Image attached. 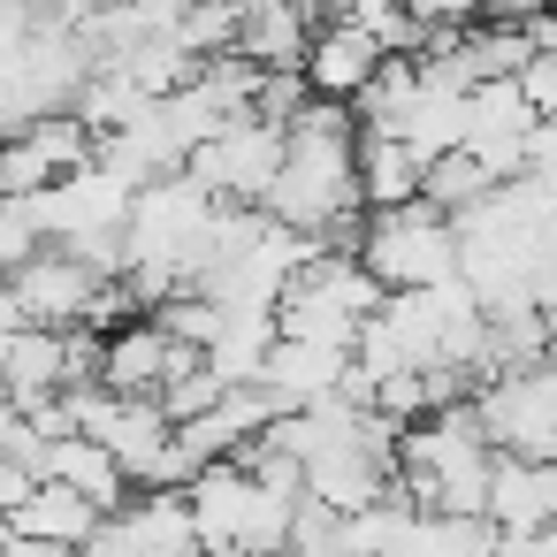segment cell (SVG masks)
I'll use <instances>...</instances> for the list:
<instances>
[{
  "instance_id": "6da1fadb",
  "label": "cell",
  "mask_w": 557,
  "mask_h": 557,
  "mask_svg": "<svg viewBox=\"0 0 557 557\" xmlns=\"http://www.w3.org/2000/svg\"><path fill=\"white\" fill-rule=\"evenodd\" d=\"M359 260L374 268L382 290H428V283L458 275L450 214H435L420 191L397 199V207H367V245H359Z\"/></svg>"
},
{
  "instance_id": "7a4b0ae2",
  "label": "cell",
  "mask_w": 557,
  "mask_h": 557,
  "mask_svg": "<svg viewBox=\"0 0 557 557\" xmlns=\"http://www.w3.org/2000/svg\"><path fill=\"white\" fill-rule=\"evenodd\" d=\"M542 115L527 108V92H519V77H488V85H473L466 92V153H481L488 169H496V184L504 176H519L527 169V131H534Z\"/></svg>"
},
{
  "instance_id": "3957f363",
  "label": "cell",
  "mask_w": 557,
  "mask_h": 557,
  "mask_svg": "<svg viewBox=\"0 0 557 557\" xmlns=\"http://www.w3.org/2000/svg\"><path fill=\"white\" fill-rule=\"evenodd\" d=\"M92 268L70 252V245H39L32 260H16L9 268V290H16V306H24V321H47V329H70L77 313H85V298H92Z\"/></svg>"
},
{
  "instance_id": "277c9868",
  "label": "cell",
  "mask_w": 557,
  "mask_h": 557,
  "mask_svg": "<svg viewBox=\"0 0 557 557\" xmlns=\"http://www.w3.org/2000/svg\"><path fill=\"white\" fill-rule=\"evenodd\" d=\"M191 359H199V344H176V336H161L153 321H123V329H108V344H100V389H115V397H153L161 374H176V367H191Z\"/></svg>"
},
{
  "instance_id": "5b68a950",
  "label": "cell",
  "mask_w": 557,
  "mask_h": 557,
  "mask_svg": "<svg viewBox=\"0 0 557 557\" xmlns=\"http://www.w3.org/2000/svg\"><path fill=\"white\" fill-rule=\"evenodd\" d=\"M382 62V47L351 24V16H321L313 24V39H306V85L321 92V100H351L359 85H367V70Z\"/></svg>"
},
{
  "instance_id": "8992f818",
  "label": "cell",
  "mask_w": 557,
  "mask_h": 557,
  "mask_svg": "<svg viewBox=\"0 0 557 557\" xmlns=\"http://www.w3.org/2000/svg\"><path fill=\"white\" fill-rule=\"evenodd\" d=\"M351 367V344H306V336H275L260 359V389L275 405H313L321 389H336Z\"/></svg>"
},
{
  "instance_id": "52a82bcc",
  "label": "cell",
  "mask_w": 557,
  "mask_h": 557,
  "mask_svg": "<svg viewBox=\"0 0 557 557\" xmlns=\"http://www.w3.org/2000/svg\"><path fill=\"white\" fill-rule=\"evenodd\" d=\"M108 511H92L70 481H54V473H39L16 504H9V534H39V542H62V549H77L92 527H100Z\"/></svg>"
},
{
  "instance_id": "ba28073f",
  "label": "cell",
  "mask_w": 557,
  "mask_h": 557,
  "mask_svg": "<svg viewBox=\"0 0 557 557\" xmlns=\"http://www.w3.org/2000/svg\"><path fill=\"white\" fill-rule=\"evenodd\" d=\"M351 176H359V207H397L420 191V161L405 153V138L389 123H359L351 138Z\"/></svg>"
},
{
  "instance_id": "9c48e42d",
  "label": "cell",
  "mask_w": 557,
  "mask_h": 557,
  "mask_svg": "<svg viewBox=\"0 0 557 557\" xmlns=\"http://www.w3.org/2000/svg\"><path fill=\"white\" fill-rule=\"evenodd\" d=\"M39 473L70 481L92 511H123V504H131V473H123V466H115V450H108V443H92V435H54Z\"/></svg>"
},
{
  "instance_id": "30bf717a",
  "label": "cell",
  "mask_w": 557,
  "mask_h": 557,
  "mask_svg": "<svg viewBox=\"0 0 557 557\" xmlns=\"http://www.w3.org/2000/svg\"><path fill=\"white\" fill-rule=\"evenodd\" d=\"M313 39V16L298 0H245L237 9V54H252L260 70H298Z\"/></svg>"
},
{
  "instance_id": "8fae6325",
  "label": "cell",
  "mask_w": 557,
  "mask_h": 557,
  "mask_svg": "<svg viewBox=\"0 0 557 557\" xmlns=\"http://www.w3.org/2000/svg\"><path fill=\"white\" fill-rule=\"evenodd\" d=\"M92 443H108L115 450V466L131 473V488L146 481V466L161 458V443H169V412L153 405V397H115L108 389V412H100V428H92Z\"/></svg>"
},
{
  "instance_id": "7c38bea8",
  "label": "cell",
  "mask_w": 557,
  "mask_h": 557,
  "mask_svg": "<svg viewBox=\"0 0 557 557\" xmlns=\"http://www.w3.org/2000/svg\"><path fill=\"white\" fill-rule=\"evenodd\" d=\"M275 344V306H222V329L207 336V367L214 382H260V359Z\"/></svg>"
},
{
  "instance_id": "4fadbf2b",
  "label": "cell",
  "mask_w": 557,
  "mask_h": 557,
  "mask_svg": "<svg viewBox=\"0 0 557 557\" xmlns=\"http://www.w3.org/2000/svg\"><path fill=\"white\" fill-rule=\"evenodd\" d=\"M0 389H9L16 405H32L47 389H70V374H62V329L24 321L9 344H0Z\"/></svg>"
},
{
  "instance_id": "5bb4252c",
  "label": "cell",
  "mask_w": 557,
  "mask_h": 557,
  "mask_svg": "<svg viewBox=\"0 0 557 557\" xmlns=\"http://www.w3.org/2000/svg\"><path fill=\"white\" fill-rule=\"evenodd\" d=\"M382 488H389V466H382V458H367L359 443H329V450H313V458H306V496H321V504H336V511L374 504Z\"/></svg>"
},
{
  "instance_id": "9a60e30c",
  "label": "cell",
  "mask_w": 557,
  "mask_h": 557,
  "mask_svg": "<svg viewBox=\"0 0 557 557\" xmlns=\"http://www.w3.org/2000/svg\"><path fill=\"white\" fill-rule=\"evenodd\" d=\"M389 131L405 138L412 161H435V153H450V146L466 138V92H435V85H420L412 108H405Z\"/></svg>"
},
{
  "instance_id": "2e32d148",
  "label": "cell",
  "mask_w": 557,
  "mask_h": 557,
  "mask_svg": "<svg viewBox=\"0 0 557 557\" xmlns=\"http://www.w3.org/2000/svg\"><path fill=\"white\" fill-rule=\"evenodd\" d=\"M488 191H496V169H488L481 153H466V146L420 161V199H428L435 214H458V207H473V199H488Z\"/></svg>"
},
{
  "instance_id": "e0dca14e",
  "label": "cell",
  "mask_w": 557,
  "mask_h": 557,
  "mask_svg": "<svg viewBox=\"0 0 557 557\" xmlns=\"http://www.w3.org/2000/svg\"><path fill=\"white\" fill-rule=\"evenodd\" d=\"M115 519H123V527H131V542H138V549H153V557L191 542V504H184V488H138Z\"/></svg>"
},
{
  "instance_id": "ac0fdd59",
  "label": "cell",
  "mask_w": 557,
  "mask_h": 557,
  "mask_svg": "<svg viewBox=\"0 0 557 557\" xmlns=\"http://www.w3.org/2000/svg\"><path fill=\"white\" fill-rule=\"evenodd\" d=\"M108 62H115V70H123V77L146 92V100H161V92L191 85V70H199V62H191V54H184L169 32H146L138 47H123V54H108Z\"/></svg>"
},
{
  "instance_id": "d6986e66",
  "label": "cell",
  "mask_w": 557,
  "mask_h": 557,
  "mask_svg": "<svg viewBox=\"0 0 557 557\" xmlns=\"http://www.w3.org/2000/svg\"><path fill=\"white\" fill-rule=\"evenodd\" d=\"M412 92H420V62H412V54H382V62L367 70V85L351 92V115H359V123H397V115L412 108Z\"/></svg>"
},
{
  "instance_id": "ffe728a7",
  "label": "cell",
  "mask_w": 557,
  "mask_h": 557,
  "mask_svg": "<svg viewBox=\"0 0 557 557\" xmlns=\"http://www.w3.org/2000/svg\"><path fill=\"white\" fill-rule=\"evenodd\" d=\"M24 138H32V153H39L54 176H70V169H85V161H92V131H85L70 108H47V115H32V123H24Z\"/></svg>"
},
{
  "instance_id": "44dd1931",
  "label": "cell",
  "mask_w": 557,
  "mask_h": 557,
  "mask_svg": "<svg viewBox=\"0 0 557 557\" xmlns=\"http://www.w3.org/2000/svg\"><path fill=\"white\" fill-rule=\"evenodd\" d=\"M146 321H153L161 336H176V344H199V351H207V336L222 329V306H214L207 290H169V298H153V306H146Z\"/></svg>"
},
{
  "instance_id": "7402d4cb",
  "label": "cell",
  "mask_w": 557,
  "mask_h": 557,
  "mask_svg": "<svg viewBox=\"0 0 557 557\" xmlns=\"http://www.w3.org/2000/svg\"><path fill=\"white\" fill-rule=\"evenodd\" d=\"M169 39H176L191 62H207V54L237 47V9H222V0H191V9L169 24Z\"/></svg>"
},
{
  "instance_id": "603a6c76",
  "label": "cell",
  "mask_w": 557,
  "mask_h": 557,
  "mask_svg": "<svg viewBox=\"0 0 557 557\" xmlns=\"http://www.w3.org/2000/svg\"><path fill=\"white\" fill-rule=\"evenodd\" d=\"M214 397H222V382H214V367H207V359H191V367L161 374V389H153V405L169 412V428H176V420H191V412H207Z\"/></svg>"
},
{
  "instance_id": "cb8c5ba5",
  "label": "cell",
  "mask_w": 557,
  "mask_h": 557,
  "mask_svg": "<svg viewBox=\"0 0 557 557\" xmlns=\"http://www.w3.org/2000/svg\"><path fill=\"white\" fill-rule=\"evenodd\" d=\"M367 405H374V412H389V420L405 428V420H420V412H428V374H420V367H382V374L367 382Z\"/></svg>"
},
{
  "instance_id": "d4e9b609",
  "label": "cell",
  "mask_w": 557,
  "mask_h": 557,
  "mask_svg": "<svg viewBox=\"0 0 557 557\" xmlns=\"http://www.w3.org/2000/svg\"><path fill=\"white\" fill-rule=\"evenodd\" d=\"M47 184H54V169L32 153L24 131H9V138H0V199H32V191H47Z\"/></svg>"
},
{
  "instance_id": "484cf974",
  "label": "cell",
  "mask_w": 557,
  "mask_h": 557,
  "mask_svg": "<svg viewBox=\"0 0 557 557\" xmlns=\"http://www.w3.org/2000/svg\"><path fill=\"white\" fill-rule=\"evenodd\" d=\"M306 100H313V85H306V70H260V92H252V115L283 131V123H290V115H298Z\"/></svg>"
},
{
  "instance_id": "4316f807",
  "label": "cell",
  "mask_w": 557,
  "mask_h": 557,
  "mask_svg": "<svg viewBox=\"0 0 557 557\" xmlns=\"http://www.w3.org/2000/svg\"><path fill=\"white\" fill-rule=\"evenodd\" d=\"M405 9L420 24H466V16H481V0H405Z\"/></svg>"
},
{
  "instance_id": "83f0119b",
  "label": "cell",
  "mask_w": 557,
  "mask_h": 557,
  "mask_svg": "<svg viewBox=\"0 0 557 557\" xmlns=\"http://www.w3.org/2000/svg\"><path fill=\"white\" fill-rule=\"evenodd\" d=\"M16 329H24V306H16V290H9V283H0V344H9Z\"/></svg>"
},
{
  "instance_id": "f1b7e54d",
  "label": "cell",
  "mask_w": 557,
  "mask_h": 557,
  "mask_svg": "<svg viewBox=\"0 0 557 557\" xmlns=\"http://www.w3.org/2000/svg\"><path fill=\"white\" fill-rule=\"evenodd\" d=\"M39 9H47V16H62V24H77V16H92V9H100V0H39Z\"/></svg>"
},
{
  "instance_id": "f546056e",
  "label": "cell",
  "mask_w": 557,
  "mask_h": 557,
  "mask_svg": "<svg viewBox=\"0 0 557 557\" xmlns=\"http://www.w3.org/2000/svg\"><path fill=\"white\" fill-rule=\"evenodd\" d=\"M252 557H290V549H252Z\"/></svg>"
},
{
  "instance_id": "4dcf8cb0",
  "label": "cell",
  "mask_w": 557,
  "mask_h": 557,
  "mask_svg": "<svg viewBox=\"0 0 557 557\" xmlns=\"http://www.w3.org/2000/svg\"><path fill=\"white\" fill-rule=\"evenodd\" d=\"M0 542H9V511H0Z\"/></svg>"
}]
</instances>
